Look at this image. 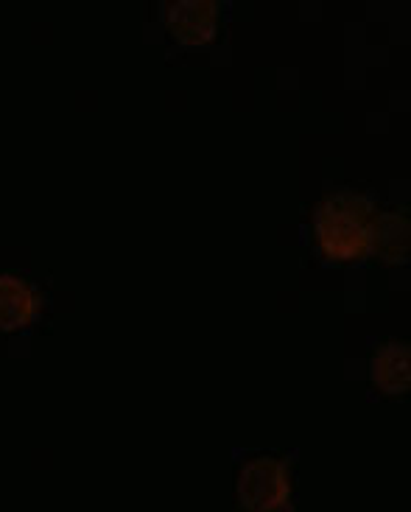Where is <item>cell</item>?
Listing matches in <instances>:
<instances>
[{"label":"cell","instance_id":"1","mask_svg":"<svg viewBox=\"0 0 411 512\" xmlns=\"http://www.w3.org/2000/svg\"><path fill=\"white\" fill-rule=\"evenodd\" d=\"M378 210L372 199L358 194L328 196L314 213L319 250L330 261H361L370 255V222Z\"/></svg>","mask_w":411,"mask_h":512},{"label":"cell","instance_id":"2","mask_svg":"<svg viewBox=\"0 0 411 512\" xmlns=\"http://www.w3.org/2000/svg\"><path fill=\"white\" fill-rule=\"evenodd\" d=\"M235 493H238V504L249 512L272 507V504H283L291 496L288 462L274 457L252 459L238 473Z\"/></svg>","mask_w":411,"mask_h":512},{"label":"cell","instance_id":"3","mask_svg":"<svg viewBox=\"0 0 411 512\" xmlns=\"http://www.w3.org/2000/svg\"><path fill=\"white\" fill-rule=\"evenodd\" d=\"M165 28L179 45H207L219 31V6L213 0H179L165 9Z\"/></svg>","mask_w":411,"mask_h":512},{"label":"cell","instance_id":"4","mask_svg":"<svg viewBox=\"0 0 411 512\" xmlns=\"http://www.w3.org/2000/svg\"><path fill=\"white\" fill-rule=\"evenodd\" d=\"M411 353L403 342H386L372 356V384L384 395H406L411 384Z\"/></svg>","mask_w":411,"mask_h":512},{"label":"cell","instance_id":"5","mask_svg":"<svg viewBox=\"0 0 411 512\" xmlns=\"http://www.w3.org/2000/svg\"><path fill=\"white\" fill-rule=\"evenodd\" d=\"M370 255L384 263H406L409 219L400 213H375L370 222Z\"/></svg>","mask_w":411,"mask_h":512},{"label":"cell","instance_id":"6","mask_svg":"<svg viewBox=\"0 0 411 512\" xmlns=\"http://www.w3.org/2000/svg\"><path fill=\"white\" fill-rule=\"evenodd\" d=\"M37 308L40 300L28 283L14 275H0V331L26 328L37 317Z\"/></svg>","mask_w":411,"mask_h":512},{"label":"cell","instance_id":"7","mask_svg":"<svg viewBox=\"0 0 411 512\" xmlns=\"http://www.w3.org/2000/svg\"><path fill=\"white\" fill-rule=\"evenodd\" d=\"M252 512H294V507H291V501H283V504H272V507H261Z\"/></svg>","mask_w":411,"mask_h":512}]
</instances>
